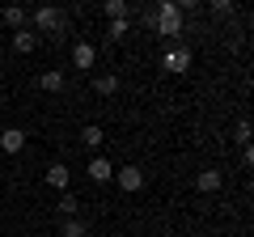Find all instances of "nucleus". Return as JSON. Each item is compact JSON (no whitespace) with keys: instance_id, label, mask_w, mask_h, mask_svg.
Masks as SVG:
<instances>
[{"instance_id":"obj_1","label":"nucleus","mask_w":254,"mask_h":237,"mask_svg":"<svg viewBox=\"0 0 254 237\" xmlns=\"http://www.w3.org/2000/svg\"><path fill=\"white\" fill-rule=\"evenodd\" d=\"M153 21H157V34H161V38H178L182 34V13H178L174 0H161V4H157Z\"/></svg>"},{"instance_id":"obj_2","label":"nucleus","mask_w":254,"mask_h":237,"mask_svg":"<svg viewBox=\"0 0 254 237\" xmlns=\"http://www.w3.org/2000/svg\"><path fill=\"white\" fill-rule=\"evenodd\" d=\"M34 30H43V34H64V26H68V17H64L55 4H43V9H34Z\"/></svg>"},{"instance_id":"obj_3","label":"nucleus","mask_w":254,"mask_h":237,"mask_svg":"<svg viewBox=\"0 0 254 237\" xmlns=\"http://www.w3.org/2000/svg\"><path fill=\"white\" fill-rule=\"evenodd\" d=\"M115 182H119V191H123V195H140L148 178H144L140 165H123V170H115Z\"/></svg>"},{"instance_id":"obj_4","label":"nucleus","mask_w":254,"mask_h":237,"mask_svg":"<svg viewBox=\"0 0 254 237\" xmlns=\"http://www.w3.org/2000/svg\"><path fill=\"white\" fill-rule=\"evenodd\" d=\"M93 64H98V47L93 43H72V68H81V72H93Z\"/></svg>"},{"instance_id":"obj_5","label":"nucleus","mask_w":254,"mask_h":237,"mask_svg":"<svg viewBox=\"0 0 254 237\" xmlns=\"http://www.w3.org/2000/svg\"><path fill=\"white\" fill-rule=\"evenodd\" d=\"M220 186H225V174H220V170H199V174H195V191H199V195H216Z\"/></svg>"},{"instance_id":"obj_6","label":"nucleus","mask_w":254,"mask_h":237,"mask_svg":"<svg viewBox=\"0 0 254 237\" xmlns=\"http://www.w3.org/2000/svg\"><path fill=\"white\" fill-rule=\"evenodd\" d=\"M115 170H119V165H110L106 157H98V153L89 157V178H93V182H115Z\"/></svg>"},{"instance_id":"obj_7","label":"nucleus","mask_w":254,"mask_h":237,"mask_svg":"<svg viewBox=\"0 0 254 237\" xmlns=\"http://www.w3.org/2000/svg\"><path fill=\"white\" fill-rule=\"evenodd\" d=\"M0 148H4V153H21V148H26V131L21 127H4L0 131Z\"/></svg>"},{"instance_id":"obj_8","label":"nucleus","mask_w":254,"mask_h":237,"mask_svg":"<svg viewBox=\"0 0 254 237\" xmlns=\"http://www.w3.org/2000/svg\"><path fill=\"white\" fill-rule=\"evenodd\" d=\"M34 47H38V34H34V30H13V51H17V55H30V51H34Z\"/></svg>"},{"instance_id":"obj_9","label":"nucleus","mask_w":254,"mask_h":237,"mask_svg":"<svg viewBox=\"0 0 254 237\" xmlns=\"http://www.w3.org/2000/svg\"><path fill=\"white\" fill-rule=\"evenodd\" d=\"M0 21H4V26H13V30H26V26H30V17H26V9H21V4L0 9Z\"/></svg>"},{"instance_id":"obj_10","label":"nucleus","mask_w":254,"mask_h":237,"mask_svg":"<svg viewBox=\"0 0 254 237\" xmlns=\"http://www.w3.org/2000/svg\"><path fill=\"white\" fill-rule=\"evenodd\" d=\"M60 237H89V220L85 216H68L60 225Z\"/></svg>"},{"instance_id":"obj_11","label":"nucleus","mask_w":254,"mask_h":237,"mask_svg":"<svg viewBox=\"0 0 254 237\" xmlns=\"http://www.w3.org/2000/svg\"><path fill=\"white\" fill-rule=\"evenodd\" d=\"M68 182H72L68 165H60V161H55L51 170H47V186H55V191H68Z\"/></svg>"},{"instance_id":"obj_12","label":"nucleus","mask_w":254,"mask_h":237,"mask_svg":"<svg viewBox=\"0 0 254 237\" xmlns=\"http://www.w3.org/2000/svg\"><path fill=\"white\" fill-rule=\"evenodd\" d=\"M187 64H190V51H187V47H178V51H170L161 59V68H170V72H187Z\"/></svg>"},{"instance_id":"obj_13","label":"nucleus","mask_w":254,"mask_h":237,"mask_svg":"<svg viewBox=\"0 0 254 237\" xmlns=\"http://www.w3.org/2000/svg\"><path fill=\"white\" fill-rule=\"evenodd\" d=\"M102 140H106V131H102V127H98V123H89V127H85V131H81V144H85V148H89V153H98V148H102Z\"/></svg>"},{"instance_id":"obj_14","label":"nucleus","mask_w":254,"mask_h":237,"mask_svg":"<svg viewBox=\"0 0 254 237\" xmlns=\"http://www.w3.org/2000/svg\"><path fill=\"white\" fill-rule=\"evenodd\" d=\"M115 89H119V76H93V93H98V98H115Z\"/></svg>"},{"instance_id":"obj_15","label":"nucleus","mask_w":254,"mask_h":237,"mask_svg":"<svg viewBox=\"0 0 254 237\" xmlns=\"http://www.w3.org/2000/svg\"><path fill=\"white\" fill-rule=\"evenodd\" d=\"M38 85H43L47 93H60L64 89V72H60V68H47V72L38 76Z\"/></svg>"},{"instance_id":"obj_16","label":"nucleus","mask_w":254,"mask_h":237,"mask_svg":"<svg viewBox=\"0 0 254 237\" xmlns=\"http://www.w3.org/2000/svg\"><path fill=\"white\" fill-rule=\"evenodd\" d=\"M60 216H64V220H68V216H81V199L64 191V195H60Z\"/></svg>"},{"instance_id":"obj_17","label":"nucleus","mask_w":254,"mask_h":237,"mask_svg":"<svg viewBox=\"0 0 254 237\" xmlns=\"http://www.w3.org/2000/svg\"><path fill=\"white\" fill-rule=\"evenodd\" d=\"M102 13H106L110 21H123V17H127V0H106V4H102Z\"/></svg>"},{"instance_id":"obj_18","label":"nucleus","mask_w":254,"mask_h":237,"mask_svg":"<svg viewBox=\"0 0 254 237\" xmlns=\"http://www.w3.org/2000/svg\"><path fill=\"white\" fill-rule=\"evenodd\" d=\"M212 13H216V17H233L237 4H233V0H212Z\"/></svg>"},{"instance_id":"obj_19","label":"nucleus","mask_w":254,"mask_h":237,"mask_svg":"<svg viewBox=\"0 0 254 237\" xmlns=\"http://www.w3.org/2000/svg\"><path fill=\"white\" fill-rule=\"evenodd\" d=\"M106 34L115 38V43H123V38L131 34V30H127V17H123V21H110V30H106Z\"/></svg>"},{"instance_id":"obj_20","label":"nucleus","mask_w":254,"mask_h":237,"mask_svg":"<svg viewBox=\"0 0 254 237\" xmlns=\"http://www.w3.org/2000/svg\"><path fill=\"white\" fill-rule=\"evenodd\" d=\"M233 140H237V144H250V118H242V123H237V131H233Z\"/></svg>"}]
</instances>
